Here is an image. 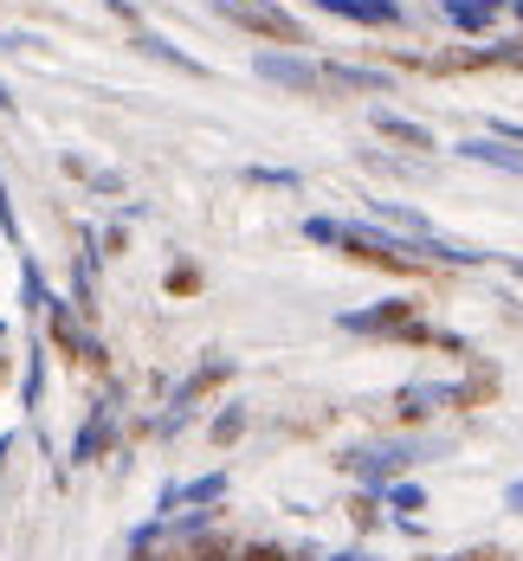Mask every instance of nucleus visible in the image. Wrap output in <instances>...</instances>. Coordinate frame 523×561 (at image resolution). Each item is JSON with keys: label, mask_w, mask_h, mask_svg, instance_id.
Instances as JSON below:
<instances>
[{"label": "nucleus", "mask_w": 523, "mask_h": 561, "mask_svg": "<svg viewBox=\"0 0 523 561\" xmlns=\"http://www.w3.org/2000/svg\"><path fill=\"white\" fill-rule=\"evenodd\" d=\"M227 491H232L227 471H201V478L181 484V510H220L227 504Z\"/></svg>", "instance_id": "obj_19"}, {"label": "nucleus", "mask_w": 523, "mask_h": 561, "mask_svg": "<svg viewBox=\"0 0 523 561\" xmlns=\"http://www.w3.org/2000/svg\"><path fill=\"white\" fill-rule=\"evenodd\" d=\"M239 181H246V187H272V194H304V174L297 169H265V162H246Z\"/></svg>", "instance_id": "obj_21"}, {"label": "nucleus", "mask_w": 523, "mask_h": 561, "mask_svg": "<svg viewBox=\"0 0 523 561\" xmlns=\"http://www.w3.org/2000/svg\"><path fill=\"white\" fill-rule=\"evenodd\" d=\"M511 13H518V26H523V0H511Z\"/></svg>", "instance_id": "obj_37"}, {"label": "nucleus", "mask_w": 523, "mask_h": 561, "mask_svg": "<svg viewBox=\"0 0 523 561\" xmlns=\"http://www.w3.org/2000/svg\"><path fill=\"white\" fill-rule=\"evenodd\" d=\"M123 549H129V561H136V556H162V549H169V523H162V516H143V523L129 529V542H123Z\"/></svg>", "instance_id": "obj_23"}, {"label": "nucleus", "mask_w": 523, "mask_h": 561, "mask_svg": "<svg viewBox=\"0 0 523 561\" xmlns=\"http://www.w3.org/2000/svg\"><path fill=\"white\" fill-rule=\"evenodd\" d=\"M413 252H420V265H453V272H478V265H491L485 245H465V239H446V232L413 239Z\"/></svg>", "instance_id": "obj_11"}, {"label": "nucleus", "mask_w": 523, "mask_h": 561, "mask_svg": "<svg viewBox=\"0 0 523 561\" xmlns=\"http://www.w3.org/2000/svg\"><path fill=\"white\" fill-rule=\"evenodd\" d=\"M485 136H498V142H518V149H523V123H518V116H491V123H485Z\"/></svg>", "instance_id": "obj_31"}, {"label": "nucleus", "mask_w": 523, "mask_h": 561, "mask_svg": "<svg viewBox=\"0 0 523 561\" xmlns=\"http://www.w3.org/2000/svg\"><path fill=\"white\" fill-rule=\"evenodd\" d=\"M498 504L511 510V516H523V478H511V484H504V497H498Z\"/></svg>", "instance_id": "obj_33"}, {"label": "nucleus", "mask_w": 523, "mask_h": 561, "mask_svg": "<svg viewBox=\"0 0 523 561\" xmlns=\"http://www.w3.org/2000/svg\"><path fill=\"white\" fill-rule=\"evenodd\" d=\"M214 13L220 20H232L239 33H252V39H265V46H278V53H304L310 46V26L291 13V7H278V0H214Z\"/></svg>", "instance_id": "obj_2"}, {"label": "nucleus", "mask_w": 523, "mask_h": 561, "mask_svg": "<svg viewBox=\"0 0 523 561\" xmlns=\"http://www.w3.org/2000/svg\"><path fill=\"white\" fill-rule=\"evenodd\" d=\"M252 71L265 78V84H278L291 98H323V65L304 53H278V46H265V53H252Z\"/></svg>", "instance_id": "obj_5"}, {"label": "nucleus", "mask_w": 523, "mask_h": 561, "mask_svg": "<svg viewBox=\"0 0 523 561\" xmlns=\"http://www.w3.org/2000/svg\"><path fill=\"white\" fill-rule=\"evenodd\" d=\"M20 111V98H13V91H7V78H0V116H13Z\"/></svg>", "instance_id": "obj_35"}, {"label": "nucleus", "mask_w": 523, "mask_h": 561, "mask_svg": "<svg viewBox=\"0 0 523 561\" xmlns=\"http://www.w3.org/2000/svg\"><path fill=\"white\" fill-rule=\"evenodd\" d=\"M368 129H375L382 142H395V149H407V156H433V149H440V136H433L427 123H413V116H401L395 104H375V111H368Z\"/></svg>", "instance_id": "obj_8"}, {"label": "nucleus", "mask_w": 523, "mask_h": 561, "mask_svg": "<svg viewBox=\"0 0 523 561\" xmlns=\"http://www.w3.org/2000/svg\"><path fill=\"white\" fill-rule=\"evenodd\" d=\"M317 13H337L349 26H407L401 0H310Z\"/></svg>", "instance_id": "obj_12"}, {"label": "nucleus", "mask_w": 523, "mask_h": 561, "mask_svg": "<svg viewBox=\"0 0 523 561\" xmlns=\"http://www.w3.org/2000/svg\"><path fill=\"white\" fill-rule=\"evenodd\" d=\"M104 7H111L116 20H123V26H129V33H136V26H143V13H136V7H129V0H104Z\"/></svg>", "instance_id": "obj_32"}, {"label": "nucleus", "mask_w": 523, "mask_h": 561, "mask_svg": "<svg viewBox=\"0 0 523 561\" xmlns=\"http://www.w3.org/2000/svg\"><path fill=\"white\" fill-rule=\"evenodd\" d=\"M491 259H498V265H504V272L523 284V252H491Z\"/></svg>", "instance_id": "obj_34"}, {"label": "nucleus", "mask_w": 523, "mask_h": 561, "mask_svg": "<svg viewBox=\"0 0 523 561\" xmlns=\"http://www.w3.org/2000/svg\"><path fill=\"white\" fill-rule=\"evenodd\" d=\"M388 413H395L401 433H413V426H427L433 413H453V381H407V388L388 393Z\"/></svg>", "instance_id": "obj_7"}, {"label": "nucleus", "mask_w": 523, "mask_h": 561, "mask_svg": "<svg viewBox=\"0 0 523 561\" xmlns=\"http://www.w3.org/2000/svg\"><path fill=\"white\" fill-rule=\"evenodd\" d=\"M420 561H518L504 542H471V549H453V556H420Z\"/></svg>", "instance_id": "obj_27"}, {"label": "nucleus", "mask_w": 523, "mask_h": 561, "mask_svg": "<svg viewBox=\"0 0 523 561\" xmlns=\"http://www.w3.org/2000/svg\"><path fill=\"white\" fill-rule=\"evenodd\" d=\"M58 290L46 284V272H39V259L33 252H20V310L26 317H46V304H53Z\"/></svg>", "instance_id": "obj_18"}, {"label": "nucleus", "mask_w": 523, "mask_h": 561, "mask_svg": "<svg viewBox=\"0 0 523 561\" xmlns=\"http://www.w3.org/2000/svg\"><path fill=\"white\" fill-rule=\"evenodd\" d=\"M317 65H323V91H355V98L395 91V71H382V65H349V58H317Z\"/></svg>", "instance_id": "obj_9"}, {"label": "nucleus", "mask_w": 523, "mask_h": 561, "mask_svg": "<svg viewBox=\"0 0 523 561\" xmlns=\"http://www.w3.org/2000/svg\"><path fill=\"white\" fill-rule=\"evenodd\" d=\"M232 549H239V542H227V536H214V529H207V536H194L181 556H187V561H232Z\"/></svg>", "instance_id": "obj_26"}, {"label": "nucleus", "mask_w": 523, "mask_h": 561, "mask_svg": "<svg viewBox=\"0 0 523 561\" xmlns=\"http://www.w3.org/2000/svg\"><path fill=\"white\" fill-rule=\"evenodd\" d=\"M382 510H388V523H413L420 510H433V491L420 478H395V484H382Z\"/></svg>", "instance_id": "obj_16"}, {"label": "nucleus", "mask_w": 523, "mask_h": 561, "mask_svg": "<svg viewBox=\"0 0 523 561\" xmlns=\"http://www.w3.org/2000/svg\"><path fill=\"white\" fill-rule=\"evenodd\" d=\"M440 20L453 33H465V39H491V26H498V13L485 0H440Z\"/></svg>", "instance_id": "obj_17"}, {"label": "nucleus", "mask_w": 523, "mask_h": 561, "mask_svg": "<svg viewBox=\"0 0 523 561\" xmlns=\"http://www.w3.org/2000/svg\"><path fill=\"white\" fill-rule=\"evenodd\" d=\"M46 355H53L46 342H33V348H26V368H20V407H26V413H39V407H46Z\"/></svg>", "instance_id": "obj_20"}, {"label": "nucleus", "mask_w": 523, "mask_h": 561, "mask_svg": "<svg viewBox=\"0 0 523 561\" xmlns=\"http://www.w3.org/2000/svg\"><path fill=\"white\" fill-rule=\"evenodd\" d=\"M330 561H375V556H368V549H337Z\"/></svg>", "instance_id": "obj_36"}, {"label": "nucleus", "mask_w": 523, "mask_h": 561, "mask_svg": "<svg viewBox=\"0 0 523 561\" xmlns=\"http://www.w3.org/2000/svg\"><path fill=\"white\" fill-rule=\"evenodd\" d=\"M337 330H343V336H362V342H413L420 304H413V297H382V304H368V310H343Z\"/></svg>", "instance_id": "obj_4"}, {"label": "nucleus", "mask_w": 523, "mask_h": 561, "mask_svg": "<svg viewBox=\"0 0 523 561\" xmlns=\"http://www.w3.org/2000/svg\"><path fill=\"white\" fill-rule=\"evenodd\" d=\"M485 7H491V13H498V7H511V0H485Z\"/></svg>", "instance_id": "obj_38"}, {"label": "nucleus", "mask_w": 523, "mask_h": 561, "mask_svg": "<svg viewBox=\"0 0 523 561\" xmlns=\"http://www.w3.org/2000/svg\"><path fill=\"white\" fill-rule=\"evenodd\" d=\"M368 220L388 226V232H401V239H427V232H440V226L427 220L420 207H407V201H368Z\"/></svg>", "instance_id": "obj_15"}, {"label": "nucleus", "mask_w": 523, "mask_h": 561, "mask_svg": "<svg viewBox=\"0 0 523 561\" xmlns=\"http://www.w3.org/2000/svg\"><path fill=\"white\" fill-rule=\"evenodd\" d=\"M201 290V272L194 265H169V297H194Z\"/></svg>", "instance_id": "obj_30"}, {"label": "nucleus", "mask_w": 523, "mask_h": 561, "mask_svg": "<svg viewBox=\"0 0 523 561\" xmlns=\"http://www.w3.org/2000/svg\"><path fill=\"white\" fill-rule=\"evenodd\" d=\"M349 523L368 536V529H382V491H355L349 497Z\"/></svg>", "instance_id": "obj_25"}, {"label": "nucleus", "mask_w": 523, "mask_h": 561, "mask_svg": "<svg viewBox=\"0 0 523 561\" xmlns=\"http://www.w3.org/2000/svg\"><path fill=\"white\" fill-rule=\"evenodd\" d=\"M0 336H7V323H0Z\"/></svg>", "instance_id": "obj_40"}, {"label": "nucleus", "mask_w": 523, "mask_h": 561, "mask_svg": "<svg viewBox=\"0 0 523 561\" xmlns=\"http://www.w3.org/2000/svg\"><path fill=\"white\" fill-rule=\"evenodd\" d=\"M129 46H136L143 58H156V65H174V71H187V78H207V65H201L194 53H181L174 39H162L156 26H136V33H129Z\"/></svg>", "instance_id": "obj_14"}, {"label": "nucleus", "mask_w": 523, "mask_h": 561, "mask_svg": "<svg viewBox=\"0 0 523 561\" xmlns=\"http://www.w3.org/2000/svg\"><path fill=\"white\" fill-rule=\"evenodd\" d=\"M453 156L459 162H478V169H498V174H523V149L518 142H498V136H459Z\"/></svg>", "instance_id": "obj_13"}, {"label": "nucleus", "mask_w": 523, "mask_h": 561, "mask_svg": "<svg viewBox=\"0 0 523 561\" xmlns=\"http://www.w3.org/2000/svg\"><path fill=\"white\" fill-rule=\"evenodd\" d=\"M427 458H433L427 439L395 433V439H362V446H343V451H337V471L355 478V491H382V484L407 478V471H413V465H427Z\"/></svg>", "instance_id": "obj_1"}, {"label": "nucleus", "mask_w": 523, "mask_h": 561, "mask_svg": "<svg viewBox=\"0 0 523 561\" xmlns=\"http://www.w3.org/2000/svg\"><path fill=\"white\" fill-rule=\"evenodd\" d=\"M0 375H7V355H0Z\"/></svg>", "instance_id": "obj_39"}, {"label": "nucleus", "mask_w": 523, "mask_h": 561, "mask_svg": "<svg viewBox=\"0 0 523 561\" xmlns=\"http://www.w3.org/2000/svg\"><path fill=\"white\" fill-rule=\"evenodd\" d=\"M297 232H304V245H323V252H337V245H343V220H337V214H304Z\"/></svg>", "instance_id": "obj_24"}, {"label": "nucleus", "mask_w": 523, "mask_h": 561, "mask_svg": "<svg viewBox=\"0 0 523 561\" xmlns=\"http://www.w3.org/2000/svg\"><path fill=\"white\" fill-rule=\"evenodd\" d=\"M98 336V330H84V317H78V304L71 297H53L46 304V348H58V355H71L78 368H84V342Z\"/></svg>", "instance_id": "obj_10"}, {"label": "nucleus", "mask_w": 523, "mask_h": 561, "mask_svg": "<svg viewBox=\"0 0 523 561\" xmlns=\"http://www.w3.org/2000/svg\"><path fill=\"white\" fill-rule=\"evenodd\" d=\"M116 420H123V388H111V393L91 400V413L78 420V433H71V446H65V465H71V471L104 465V458L116 451Z\"/></svg>", "instance_id": "obj_3"}, {"label": "nucleus", "mask_w": 523, "mask_h": 561, "mask_svg": "<svg viewBox=\"0 0 523 561\" xmlns=\"http://www.w3.org/2000/svg\"><path fill=\"white\" fill-rule=\"evenodd\" d=\"M0 239L20 245V214H13V194H7V174H0Z\"/></svg>", "instance_id": "obj_29"}, {"label": "nucleus", "mask_w": 523, "mask_h": 561, "mask_svg": "<svg viewBox=\"0 0 523 561\" xmlns=\"http://www.w3.org/2000/svg\"><path fill=\"white\" fill-rule=\"evenodd\" d=\"M246 426H252V413H246L239 400H227V407L207 420V439H214V446H239V439H246Z\"/></svg>", "instance_id": "obj_22"}, {"label": "nucleus", "mask_w": 523, "mask_h": 561, "mask_svg": "<svg viewBox=\"0 0 523 561\" xmlns=\"http://www.w3.org/2000/svg\"><path fill=\"white\" fill-rule=\"evenodd\" d=\"M232 375H239V362L220 355V348H207V355H201V368H194V375H181V381L169 388V413H187V420H194V407H201L214 388H227Z\"/></svg>", "instance_id": "obj_6"}, {"label": "nucleus", "mask_w": 523, "mask_h": 561, "mask_svg": "<svg viewBox=\"0 0 523 561\" xmlns=\"http://www.w3.org/2000/svg\"><path fill=\"white\" fill-rule=\"evenodd\" d=\"M232 561H291V549H285V542H239Z\"/></svg>", "instance_id": "obj_28"}]
</instances>
